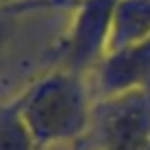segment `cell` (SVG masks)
<instances>
[{
  "label": "cell",
  "mask_w": 150,
  "mask_h": 150,
  "mask_svg": "<svg viewBox=\"0 0 150 150\" xmlns=\"http://www.w3.org/2000/svg\"><path fill=\"white\" fill-rule=\"evenodd\" d=\"M2 35H4V25H2V23H0V43H2V39H4Z\"/></svg>",
  "instance_id": "obj_4"
},
{
  "label": "cell",
  "mask_w": 150,
  "mask_h": 150,
  "mask_svg": "<svg viewBox=\"0 0 150 150\" xmlns=\"http://www.w3.org/2000/svg\"><path fill=\"white\" fill-rule=\"evenodd\" d=\"M2 2H6V0H0V4H2Z\"/></svg>",
  "instance_id": "obj_5"
},
{
  "label": "cell",
  "mask_w": 150,
  "mask_h": 150,
  "mask_svg": "<svg viewBox=\"0 0 150 150\" xmlns=\"http://www.w3.org/2000/svg\"><path fill=\"white\" fill-rule=\"evenodd\" d=\"M91 150H150V95L129 91L103 107Z\"/></svg>",
  "instance_id": "obj_2"
},
{
  "label": "cell",
  "mask_w": 150,
  "mask_h": 150,
  "mask_svg": "<svg viewBox=\"0 0 150 150\" xmlns=\"http://www.w3.org/2000/svg\"><path fill=\"white\" fill-rule=\"evenodd\" d=\"M19 101L37 150L74 142L88 129L91 109L86 93L68 74L43 78Z\"/></svg>",
  "instance_id": "obj_1"
},
{
  "label": "cell",
  "mask_w": 150,
  "mask_h": 150,
  "mask_svg": "<svg viewBox=\"0 0 150 150\" xmlns=\"http://www.w3.org/2000/svg\"><path fill=\"white\" fill-rule=\"evenodd\" d=\"M0 150H37L33 134L23 117L21 101L0 105Z\"/></svg>",
  "instance_id": "obj_3"
}]
</instances>
